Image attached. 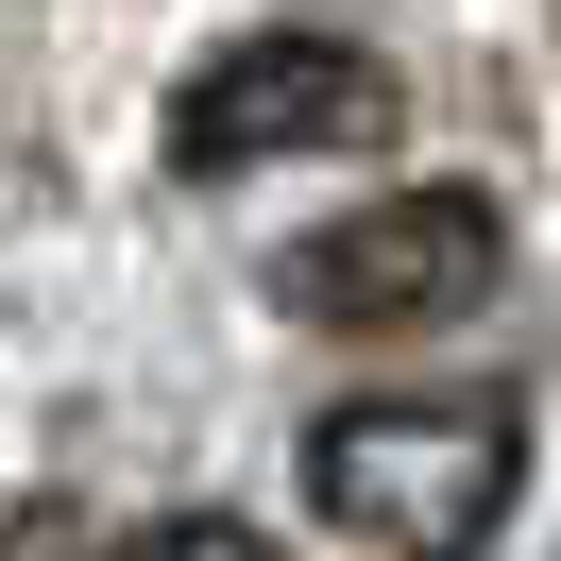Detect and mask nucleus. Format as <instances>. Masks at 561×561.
Returning <instances> with one entry per match:
<instances>
[{"mask_svg": "<svg viewBox=\"0 0 561 561\" xmlns=\"http://www.w3.org/2000/svg\"><path fill=\"white\" fill-rule=\"evenodd\" d=\"M119 561H289V545H273V527H239V511H153Z\"/></svg>", "mask_w": 561, "mask_h": 561, "instance_id": "nucleus-4", "label": "nucleus"}, {"mask_svg": "<svg viewBox=\"0 0 561 561\" xmlns=\"http://www.w3.org/2000/svg\"><path fill=\"white\" fill-rule=\"evenodd\" d=\"M493 255H511L493 187H391V205H357V221L273 255V307L289 323H459L493 289Z\"/></svg>", "mask_w": 561, "mask_h": 561, "instance_id": "nucleus-2", "label": "nucleus"}, {"mask_svg": "<svg viewBox=\"0 0 561 561\" xmlns=\"http://www.w3.org/2000/svg\"><path fill=\"white\" fill-rule=\"evenodd\" d=\"M527 493V409L511 391H375L307 425V511L375 561H477Z\"/></svg>", "mask_w": 561, "mask_h": 561, "instance_id": "nucleus-1", "label": "nucleus"}, {"mask_svg": "<svg viewBox=\"0 0 561 561\" xmlns=\"http://www.w3.org/2000/svg\"><path fill=\"white\" fill-rule=\"evenodd\" d=\"M341 137H391V69L357 35H239L171 85V171H273Z\"/></svg>", "mask_w": 561, "mask_h": 561, "instance_id": "nucleus-3", "label": "nucleus"}]
</instances>
